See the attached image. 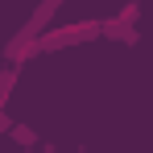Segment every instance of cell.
Segmentation results:
<instances>
[{"label": "cell", "instance_id": "obj_1", "mask_svg": "<svg viewBox=\"0 0 153 153\" xmlns=\"http://www.w3.org/2000/svg\"><path fill=\"white\" fill-rule=\"evenodd\" d=\"M62 4H66V0H37V8L29 13V21L17 29L13 37H8L4 58H8V62H17V66H21V62H29V58H37V33L54 21V13H58Z\"/></svg>", "mask_w": 153, "mask_h": 153}, {"label": "cell", "instance_id": "obj_5", "mask_svg": "<svg viewBox=\"0 0 153 153\" xmlns=\"http://www.w3.org/2000/svg\"><path fill=\"white\" fill-rule=\"evenodd\" d=\"M4 132H8V137H13L17 145H37V132H33L29 124H8Z\"/></svg>", "mask_w": 153, "mask_h": 153}, {"label": "cell", "instance_id": "obj_4", "mask_svg": "<svg viewBox=\"0 0 153 153\" xmlns=\"http://www.w3.org/2000/svg\"><path fill=\"white\" fill-rule=\"evenodd\" d=\"M17 79H21V71H17V62H8V66L0 71V108L8 103V95H13V87H17Z\"/></svg>", "mask_w": 153, "mask_h": 153}, {"label": "cell", "instance_id": "obj_3", "mask_svg": "<svg viewBox=\"0 0 153 153\" xmlns=\"http://www.w3.org/2000/svg\"><path fill=\"white\" fill-rule=\"evenodd\" d=\"M137 17H141V4L128 0L116 17H103V21H100V37H108V42H124V46H137V42H141V33H137Z\"/></svg>", "mask_w": 153, "mask_h": 153}, {"label": "cell", "instance_id": "obj_2", "mask_svg": "<svg viewBox=\"0 0 153 153\" xmlns=\"http://www.w3.org/2000/svg\"><path fill=\"white\" fill-rule=\"evenodd\" d=\"M100 37V21H71V25H46L37 33V54H54V50H71L83 42H95Z\"/></svg>", "mask_w": 153, "mask_h": 153}, {"label": "cell", "instance_id": "obj_6", "mask_svg": "<svg viewBox=\"0 0 153 153\" xmlns=\"http://www.w3.org/2000/svg\"><path fill=\"white\" fill-rule=\"evenodd\" d=\"M13 124V120H8V112H4V108H0V132H4V128Z\"/></svg>", "mask_w": 153, "mask_h": 153}]
</instances>
